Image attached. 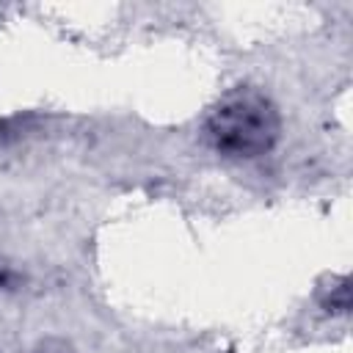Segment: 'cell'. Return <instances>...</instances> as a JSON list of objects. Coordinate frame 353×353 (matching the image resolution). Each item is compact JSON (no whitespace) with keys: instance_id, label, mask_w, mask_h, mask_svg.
<instances>
[{"instance_id":"6da1fadb","label":"cell","mask_w":353,"mask_h":353,"mask_svg":"<svg viewBox=\"0 0 353 353\" xmlns=\"http://www.w3.org/2000/svg\"><path fill=\"white\" fill-rule=\"evenodd\" d=\"M204 135L223 157L254 160L279 143L281 116L268 94L254 85H237L226 91L207 113Z\"/></svg>"},{"instance_id":"7a4b0ae2","label":"cell","mask_w":353,"mask_h":353,"mask_svg":"<svg viewBox=\"0 0 353 353\" xmlns=\"http://www.w3.org/2000/svg\"><path fill=\"white\" fill-rule=\"evenodd\" d=\"M41 353H72V350L66 345H61V342H52V345H44Z\"/></svg>"}]
</instances>
